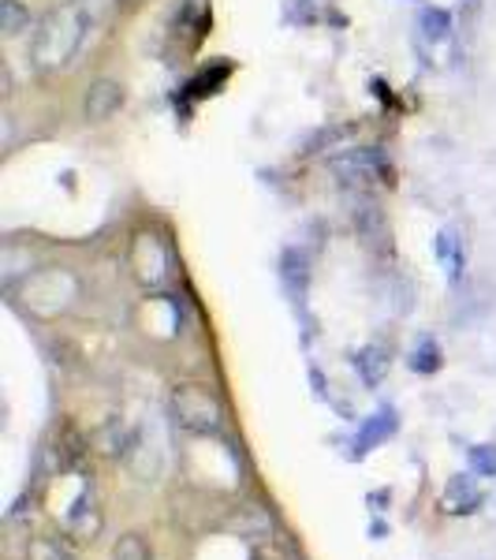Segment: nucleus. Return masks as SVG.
Instances as JSON below:
<instances>
[{
	"label": "nucleus",
	"mask_w": 496,
	"mask_h": 560,
	"mask_svg": "<svg viewBox=\"0 0 496 560\" xmlns=\"http://www.w3.org/2000/svg\"><path fill=\"white\" fill-rule=\"evenodd\" d=\"M86 26H90V15L79 4H68V8L49 12L42 20L38 34H34V60H38L42 68L68 65L86 38Z\"/></svg>",
	"instance_id": "obj_1"
},
{
	"label": "nucleus",
	"mask_w": 496,
	"mask_h": 560,
	"mask_svg": "<svg viewBox=\"0 0 496 560\" xmlns=\"http://www.w3.org/2000/svg\"><path fill=\"white\" fill-rule=\"evenodd\" d=\"M173 411H176L179 427H187L194 433H216L224 427L221 400H216V393L205 385H179L173 393Z\"/></svg>",
	"instance_id": "obj_2"
},
{
	"label": "nucleus",
	"mask_w": 496,
	"mask_h": 560,
	"mask_svg": "<svg viewBox=\"0 0 496 560\" xmlns=\"http://www.w3.org/2000/svg\"><path fill=\"white\" fill-rule=\"evenodd\" d=\"M332 168H336L347 184H369V179H389L392 176V168L385 165V158L374 150H355V153H347V158H336L332 161Z\"/></svg>",
	"instance_id": "obj_3"
},
{
	"label": "nucleus",
	"mask_w": 496,
	"mask_h": 560,
	"mask_svg": "<svg viewBox=\"0 0 496 560\" xmlns=\"http://www.w3.org/2000/svg\"><path fill=\"white\" fill-rule=\"evenodd\" d=\"M123 108V86L113 83V79H102V83L90 86L86 94V116L90 120H108Z\"/></svg>",
	"instance_id": "obj_4"
},
{
	"label": "nucleus",
	"mask_w": 496,
	"mask_h": 560,
	"mask_svg": "<svg viewBox=\"0 0 496 560\" xmlns=\"http://www.w3.org/2000/svg\"><path fill=\"white\" fill-rule=\"evenodd\" d=\"M437 258H440V266H445V273L459 280V273H463V240H459V232L456 229H445L437 236Z\"/></svg>",
	"instance_id": "obj_5"
},
{
	"label": "nucleus",
	"mask_w": 496,
	"mask_h": 560,
	"mask_svg": "<svg viewBox=\"0 0 496 560\" xmlns=\"http://www.w3.org/2000/svg\"><path fill=\"white\" fill-rule=\"evenodd\" d=\"M26 560H79V557L64 538L38 535V538H31V546H26Z\"/></svg>",
	"instance_id": "obj_6"
},
{
	"label": "nucleus",
	"mask_w": 496,
	"mask_h": 560,
	"mask_svg": "<svg viewBox=\"0 0 496 560\" xmlns=\"http://www.w3.org/2000/svg\"><path fill=\"white\" fill-rule=\"evenodd\" d=\"M355 370L363 374V382L366 385H377L385 377V370H389V359H385V351L381 348H363L355 355Z\"/></svg>",
	"instance_id": "obj_7"
},
{
	"label": "nucleus",
	"mask_w": 496,
	"mask_h": 560,
	"mask_svg": "<svg viewBox=\"0 0 496 560\" xmlns=\"http://www.w3.org/2000/svg\"><path fill=\"white\" fill-rule=\"evenodd\" d=\"M113 560H153V549L142 535H123L113 546Z\"/></svg>",
	"instance_id": "obj_8"
},
{
	"label": "nucleus",
	"mask_w": 496,
	"mask_h": 560,
	"mask_svg": "<svg viewBox=\"0 0 496 560\" xmlns=\"http://www.w3.org/2000/svg\"><path fill=\"white\" fill-rule=\"evenodd\" d=\"M395 430V422H392V411H381V415H374V422L363 430V438H358V453H366L369 445H377L381 438H389V433Z\"/></svg>",
	"instance_id": "obj_9"
},
{
	"label": "nucleus",
	"mask_w": 496,
	"mask_h": 560,
	"mask_svg": "<svg viewBox=\"0 0 496 560\" xmlns=\"http://www.w3.org/2000/svg\"><path fill=\"white\" fill-rule=\"evenodd\" d=\"M23 26H31V12H26L20 0H4V34L8 38H15Z\"/></svg>",
	"instance_id": "obj_10"
},
{
	"label": "nucleus",
	"mask_w": 496,
	"mask_h": 560,
	"mask_svg": "<svg viewBox=\"0 0 496 560\" xmlns=\"http://www.w3.org/2000/svg\"><path fill=\"white\" fill-rule=\"evenodd\" d=\"M440 366V348L433 340H422V348H414L411 355V370H422V374H433Z\"/></svg>",
	"instance_id": "obj_11"
},
{
	"label": "nucleus",
	"mask_w": 496,
	"mask_h": 560,
	"mask_svg": "<svg viewBox=\"0 0 496 560\" xmlns=\"http://www.w3.org/2000/svg\"><path fill=\"white\" fill-rule=\"evenodd\" d=\"M471 464H474V471H477V475H496V448H493V445L474 448V453H471Z\"/></svg>",
	"instance_id": "obj_12"
},
{
	"label": "nucleus",
	"mask_w": 496,
	"mask_h": 560,
	"mask_svg": "<svg viewBox=\"0 0 496 560\" xmlns=\"http://www.w3.org/2000/svg\"><path fill=\"white\" fill-rule=\"evenodd\" d=\"M422 26H426V38H445L448 34V15L445 12H422Z\"/></svg>",
	"instance_id": "obj_13"
}]
</instances>
